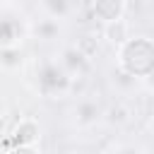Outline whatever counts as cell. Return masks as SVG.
<instances>
[{"instance_id": "cell-1", "label": "cell", "mask_w": 154, "mask_h": 154, "mask_svg": "<svg viewBox=\"0 0 154 154\" xmlns=\"http://www.w3.org/2000/svg\"><path fill=\"white\" fill-rule=\"evenodd\" d=\"M118 65L130 77H147L154 72V41L147 36H130L118 46Z\"/></svg>"}, {"instance_id": "cell-2", "label": "cell", "mask_w": 154, "mask_h": 154, "mask_svg": "<svg viewBox=\"0 0 154 154\" xmlns=\"http://www.w3.org/2000/svg\"><path fill=\"white\" fill-rule=\"evenodd\" d=\"M36 84H38V91L48 99H58V96H65L72 87V77L65 72V67L58 63V60H43L38 65V72H36Z\"/></svg>"}, {"instance_id": "cell-3", "label": "cell", "mask_w": 154, "mask_h": 154, "mask_svg": "<svg viewBox=\"0 0 154 154\" xmlns=\"http://www.w3.org/2000/svg\"><path fill=\"white\" fill-rule=\"evenodd\" d=\"M58 63L65 67V72H67L72 79H75V77H82V75L89 70V58H87L77 46H65V48L60 51Z\"/></svg>"}, {"instance_id": "cell-4", "label": "cell", "mask_w": 154, "mask_h": 154, "mask_svg": "<svg viewBox=\"0 0 154 154\" xmlns=\"http://www.w3.org/2000/svg\"><path fill=\"white\" fill-rule=\"evenodd\" d=\"M41 137V128L34 118H22L14 128H12V135H10V142L12 147H34Z\"/></svg>"}, {"instance_id": "cell-5", "label": "cell", "mask_w": 154, "mask_h": 154, "mask_svg": "<svg viewBox=\"0 0 154 154\" xmlns=\"http://www.w3.org/2000/svg\"><path fill=\"white\" fill-rule=\"evenodd\" d=\"M91 12L101 24H108L113 19H120L125 12V0H94Z\"/></svg>"}, {"instance_id": "cell-6", "label": "cell", "mask_w": 154, "mask_h": 154, "mask_svg": "<svg viewBox=\"0 0 154 154\" xmlns=\"http://www.w3.org/2000/svg\"><path fill=\"white\" fill-rule=\"evenodd\" d=\"M22 24L17 19H10V17H0V48H10V46H17L22 41Z\"/></svg>"}, {"instance_id": "cell-7", "label": "cell", "mask_w": 154, "mask_h": 154, "mask_svg": "<svg viewBox=\"0 0 154 154\" xmlns=\"http://www.w3.org/2000/svg\"><path fill=\"white\" fill-rule=\"evenodd\" d=\"M99 118H101V108H99L96 101L84 99V101L77 103V108H75V123H77L79 128H89V125H94Z\"/></svg>"}, {"instance_id": "cell-8", "label": "cell", "mask_w": 154, "mask_h": 154, "mask_svg": "<svg viewBox=\"0 0 154 154\" xmlns=\"http://www.w3.org/2000/svg\"><path fill=\"white\" fill-rule=\"evenodd\" d=\"M103 38L111 41L113 46H123L128 38H130V24L120 17V19H113L108 24H103Z\"/></svg>"}, {"instance_id": "cell-9", "label": "cell", "mask_w": 154, "mask_h": 154, "mask_svg": "<svg viewBox=\"0 0 154 154\" xmlns=\"http://www.w3.org/2000/svg\"><path fill=\"white\" fill-rule=\"evenodd\" d=\"M31 34H34L36 38H41V41H53V38H58V34H60V24H58V19L46 17V19H38V22L31 26Z\"/></svg>"}, {"instance_id": "cell-10", "label": "cell", "mask_w": 154, "mask_h": 154, "mask_svg": "<svg viewBox=\"0 0 154 154\" xmlns=\"http://www.w3.org/2000/svg\"><path fill=\"white\" fill-rule=\"evenodd\" d=\"M43 10H46V17H53V19H67L72 14V2L70 0H41Z\"/></svg>"}, {"instance_id": "cell-11", "label": "cell", "mask_w": 154, "mask_h": 154, "mask_svg": "<svg viewBox=\"0 0 154 154\" xmlns=\"http://www.w3.org/2000/svg\"><path fill=\"white\" fill-rule=\"evenodd\" d=\"M22 65V51L19 46H10V48H0V67L5 70H14Z\"/></svg>"}, {"instance_id": "cell-12", "label": "cell", "mask_w": 154, "mask_h": 154, "mask_svg": "<svg viewBox=\"0 0 154 154\" xmlns=\"http://www.w3.org/2000/svg\"><path fill=\"white\" fill-rule=\"evenodd\" d=\"M7 154H38L34 147H14L12 152H7Z\"/></svg>"}, {"instance_id": "cell-13", "label": "cell", "mask_w": 154, "mask_h": 154, "mask_svg": "<svg viewBox=\"0 0 154 154\" xmlns=\"http://www.w3.org/2000/svg\"><path fill=\"white\" fill-rule=\"evenodd\" d=\"M113 154H140V152L132 149V147H123V149H118V152H113Z\"/></svg>"}, {"instance_id": "cell-14", "label": "cell", "mask_w": 154, "mask_h": 154, "mask_svg": "<svg viewBox=\"0 0 154 154\" xmlns=\"http://www.w3.org/2000/svg\"><path fill=\"white\" fill-rule=\"evenodd\" d=\"M149 128H152V132H154V113H152V118H149Z\"/></svg>"}, {"instance_id": "cell-15", "label": "cell", "mask_w": 154, "mask_h": 154, "mask_svg": "<svg viewBox=\"0 0 154 154\" xmlns=\"http://www.w3.org/2000/svg\"><path fill=\"white\" fill-rule=\"evenodd\" d=\"M0 128H2V120H0Z\"/></svg>"}]
</instances>
